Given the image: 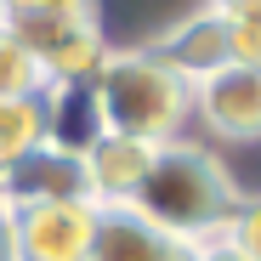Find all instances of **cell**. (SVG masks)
<instances>
[{
	"label": "cell",
	"instance_id": "1",
	"mask_svg": "<svg viewBox=\"0 0 261 261\" xmlns=\"http://www.w3.org/2000/svg\"><path fill=\"white\" fill-rule=\"evenodd\" d=\"M239 182L233 170L216 159L210 148L176 137V142H159L153 148V165H148V182L142 193L130 199V210H142L148 222H159L165 233H176L188 244H204V239H222L233 210H239Z\"/></svg>",
	"mask_w": 261,
	"mask_h": 261
},
{
	"label": "cell",
	"instance_id": "2",
	"mask_svg": "<svg viewBox=\"0 0 261 261\" xmlns=\"http://www.w3.org/2000/svg\"><path fill=\"white\" fill-rule=\"evenodd\" d=\"M91 102L97 119L114 137H137V142H176L182 125L193 114V91L170 74L153 51L142 46H119L91 80Z\"/></svg>",
	"mask_w": 261,
	"mask_h": 261
},
{
	"label": "cell",
	"instance_id": "3",
	"mask_svg": "<svg viewBox=\"0 0 261 261\" xmlns=\"http://www.w3.org/2000/svg\"><path fill=\"white\" fill-rule=\"evenodd\" d=\"M6 23L29 46L34 68L46 74V91H57V85H91L97 68L114 51L91 12H46V17H6Z\"/></svg>",
	"mask_w": 261,
	"mask_h": 261
},
{
	"label": "cell",
	"instance_id": "4",
	"mask_svg": "<svg viewBox=\"0 0 261 261\" xmlns=\"http://www.w3.org/2000/svg\"><path fill=\"white\" fill-rule=\"evenodd\" d=\"M91 233H97V204H85V199L17 204V255L23 261H85Z\"/></svg>",
	"mask_w": 261,
	"mask_h": 261
},
{
	"label": "cell",
	"instance_id": "5",
	"mask_svg": "<svg viewBox=\"0 0 261 261\" xmlns=\"http://www.w3.org/2000/svg\"><path fill=\"white\" fill-rule=\"evenodd\" d=\"M193 114H199L204 130H216L222 142L255 148V142H261V68L227 63L222 74L199 80V85H193Z\"/></svg>",
	"mask_w": 261,
	"mask_h": 261
},
{
	"label": "cell",
	"instance_id": "6",
	"mask_svg": "<svg viewBox=\"0 0 261 261\" xmlns=\"http://www.w3.org/2000/svg\"><path fill=\"white\" fill-rule=\"evenodd\" d=\"M148 51L193 91L199 80L222 74V68L233 63V29H227V17L216 12V6H199V12H188L176 29H165Z\"/></svg>",
	"mask_w": 261,
	"mask_h": 261
},
{
	"label": "cell",
	"instance_id": "7",
	"mask_svg": "<svg viewBox=\"0 0 261 261\" xmlns=\"http://www.w3.org/2000/svg\"><path fill=\"white\" fill-rule=\"evenodd\" d=\"M85 261H199V244L165 233L159 222H148L130 204H108V210H97V233H91Z\"/></svg>",
	"mask_w": 261,
	"mask_h": 261
},
{
	"label": "cell",
	"instance_id": "8",
	"mask_svg": "<svg viewBox=\"0 0 261 261\" xmlns=\"http://www.w3.org/2000/svg\"><path fill=\"white\" fill-rule=\"evenodd\" d=\"M85 165V182H91V204L108 210V204H130L142 193L148 182V165H153V142H137V137H114V130H102V137L80 153Z\"/></svg>",
	"mask_w": 261,
	"mask_h": 261
},
{
	"label": "cell",
	"instance_id": "9",
	"mask_svg": "<svg viewBox=\"0 0 261 261\" xmlns=\"http://www.w3.org/2000/svg\"><path fill=\"white\" fill-rule=\"evenodd\" d=\"M204 0H91V17L102 29V40L119 51V46H153L165 29H176L188 12H199Z\"/></svg>",
	"mask_w": 261,
	"mask_h": 261
},
{
	"label": "cell",
	"instance_id": "10",
	"mask_svg": "<svg viewBox=\"0 0 261 261\" xmlns=\"http://www.w3.org/2000/svg\"><path fill=\"white\" fill-rule=\"evenodd\" d=\"M12 204H29V199H85L91 204V182H85V165L80 153L68 148H40L34 159H23L6 182H0Z\"/></svg>",
	"mask_w": 261,
	"mask_h": 261
},
{
	"label": "cell",
	"instance_id": "11",
	"mask_svg": "<svg viewBox=\"0 0 261 261\" xmlns=\"http://www.w3.org/2000/svg\"><path fill=\"white\" fill-rule=\"evenodd\" d=\"M51 148V108L40 97H0V182L12 176L23 159Z\"/></svg>",
	"mask_w": 261,
	"mask_h": 261
},
{
	"label": "cell",
	"instance_id": "12",
	"mask_svg": "<svg viewBox=\"0 0 261 261\" xmlns=\"http://www.w3.org/2000/svg\"><path fill=\"white\" fill-rule=\"evenodd\" d=\"M40 91H46V74L34 68V57L12 34V23H0V97H40Z\"/></svg>",
	"mask_w": 261,
	"mask_h": 261
},
{
	"label": "cell",
	"instance_id": "13",
	"mask_svg": "<svg viewBox=\"0 0 261 261\" xmlns=\"http://www.w3.org/2000/svg\"><path fill=\"white\" fill-rule=\"evenodd\" d=\"M227 29H233V63L261 68V0H255V6H244V12H233Z\"/></svg>",
	"mask_w": 261,
	"mask_h": 261
},
{
	"label": "cell",
	"instance_id": "14",
	"mask_svg": "<svg viewBox=\"0 0 261 261\" xmlns=\"http://www.w3.org/2000/svg\"><path fill=\"white\" fill-rule=\"evenodd\" d=\"M227 239H233L250 261H261V199H239L233 222H227Z\"/></svg>",
	"mask_w": 261,
	"mask_h": 261
},
{
	"label": "cell",
	"instance_id": "15",
	"mask_svg": "<svg viewBox=\"0 0 261 261\" xmlns=\"http://www.w3.org/2000/svg\"><path fill=\"white\" fill-rule=\"evenodd\" d=\"M12 17H46V12H91V0H6Z\"/></svg>",
	"mask_w": 261,
	"mask_h": 261
},
{
	"label": "cell",
	"instance_id": "16",
	"mask_svg": "<svg viewBox=\"0 0 261 261\" xmlns=\"http://www.w3.org/2000/svg\"><path fill=\"white\" fill-rule=\"evenodd\" d=\"M0 261H23L17 255V204L0 193Z\"/></svg>",
	"mask_w": 261,
	"mask_h": 261
},
{
	"label": "cell",
	"instance_id": "17",
	"mask_svg": "<svg viewBox=\"0 0 261 261\" xmlns=\"http://www.w3.org/2000/svg\"><path fill=\"white\" fill-rule=\"evenodd\" d=\"M199 261H250V255L222 233V239H204V244H199Z\"/></svg>",
	"mask_w": 261,
	"mask_h": 261
},
{
	"label": "cell",
	"instance_id": "18",
	"mask_svg": "<svg viewBox=\"0 0 261 261\" xmlns=\"http://www.w3.org/2000/svg\"><path fill=\"white\" fill-rule=\"evenodd\" d=\"M204 6H216L222 17H233V12H244V6H255V0H204Z\"/></svg>",
	"mask_w": 261,
	"mask_h": 261
}]
</instances>
